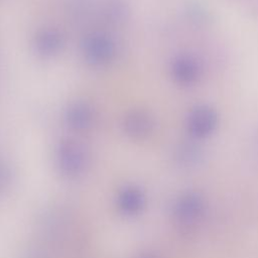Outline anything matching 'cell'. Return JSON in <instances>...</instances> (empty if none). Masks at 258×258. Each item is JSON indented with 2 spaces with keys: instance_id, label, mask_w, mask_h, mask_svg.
<instances>
[{
  "instance_id": "6da1fadb",
  "label": "cell",
  "mask_w": 258,
  "mask_h": 258,
  "mask_svg": "<svg viewBox=\"0 0 258 258\" xmlns=\"http://www.w3.org/2000/svg\"><path fill=\"white\" fill-rule=\"evenodd\" d=\"M208 202L197 190H187L177 197L172 207V217L176 226L185 232H191L206 219Z\"/></svg>"
},
{
  "instance_id": "7a4b0ae2",
  "label": "cell",
  "mask_w": 258,
  "mask_h": 258,
  "mask_svg": "<svg viewBox=\"0 0 258 258\" xmlns=\"http://www.w3.org/2000/svg\"><path fill=\"white\" fill-rule=\"evenodd\" d=\"M187 130L195 138H206L217 128L218 114L209 105H199L194 107L186 120Z\"/></svg>"
},
{
  "instance_id": "3957f363",
  "label": "cell",
  "mask_w": 258,
  "mask_h": 258,
  "mask_svg": "<svg viewBox=\"0 0 258 258\" xmlns=\"http://www.w3.org/2000/svg\"><path fill=\"white\" fill-rule=\"evenodd\" d=\"M173 74L180 84L194 85L201 78L202 63L200 59L191 53L179 55L173 64Z\"/></svg>"
}]
</instances>
